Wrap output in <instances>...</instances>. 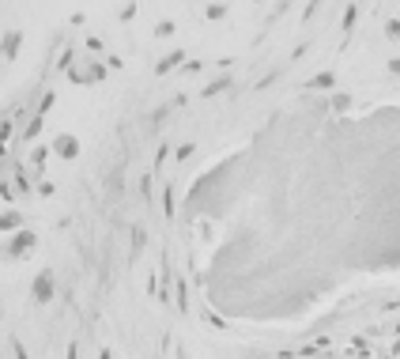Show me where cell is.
<instances>
[{
	"label": "cell",
	"instance_id": "1",
	"mask_svg": "<svg viewBox=\"0 0 400 359\" xmlns=\"http://www.w3.org/2000/svg\"><path fill=\"white\" fill-rule=\"evenodd\" d=\"M34 295H38V299H45V295H49V280H42V284H38V288H34Z\"/></svg>",
	"mask_w": 400,
	"mask_h": 359
}]
</instances>
